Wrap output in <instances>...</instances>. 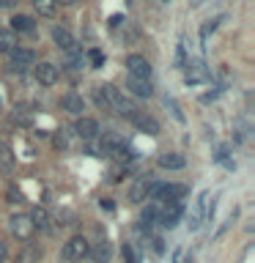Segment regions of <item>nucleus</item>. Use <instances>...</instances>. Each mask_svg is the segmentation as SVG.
<instances>
[{"label": "nucleus", "instance_id": "obj_1", "mask_svg": "<svg viewBox=\"0 0 255 263\" xmlns=\"http://www.w3.org/2000/svg\"><path fill=\"white\" fill-rule=\"evenodd\" d=\"M102 88V96H104V104H107V110H115L118 115H123V118H132L137 110H135V104L129 102L126 96L121 93L115 85H99Z\"/></svg>", "mask_w": 255, "mask_h": 263}, {"label": "nucleus", "instance_id": "obj_2", "mask_svg": "<svg viewBox=\"0 0 255 263\" xmlns=\"http://www.w3.org/2000/svg\"><path fill=\"white\" fill-rule=\"evenodd\" d=\"M187 192H189V189L184 184H154V189H151V195H148V197L162 200V203H178Z\"/></svg>", "mask_w": 255, "mask_h": 263}, {"label": "nucleus", "instance_id": "obj_3", "mask_svg": "<svg viewBox=\"0 0 255 263\" xmlns=\"http://www.w3.org/2000/svg\"><path fill=\"white\" fill-rule=\"evenodd\" d=\"M90 255V241L88 238H82V236H71L69 241L63 244V258L66 260H82V258H88Z\"/></svg>", "mask_w": 255, "mask_h": 263}, {"label": "nucleus", "instance_id": "obj_4", "mask_svg": "<svg viewBox=\"0 0 255 263\" xmlns=\"http://www.w3.org/2000/svg\"><path fill=\"white\" fill-rule=\"evenodd\" d=\"M8 228H11L14 238H20V241H30L33 233H36V228H33L28 214H14V217L8 219Z\"/></svg>", "mask_w": 255, "mask_h": 263}, {"label": "nucleus", "instance_id": "obj_5", "mask_svg": "<svg viewBox=\"0 0 255 263\" xmlns=\"http://www.w3.org/2000/svg\"><path fill=\"white\" fill-rule=\"evenodd\" d=\"M123 145L126 143H123L121 135H115V132H102V137H99V156H115Z\"/></svg>", "mask_w": 255, "mask_h": 263}, {"label": "nucleus", "instance_id": "obj_6", "mask_svg": "<svg viewBox=\"0 0 255 263\" xmlns=\"http://www.w3.org/2000/svg\"><path fill=\"white\" fill-rule=\"evenodd\" d=\"M156 217H159V225L162 228H176L178 219H181V203H162L156 209Z\"/></svg>", "mask_w": 255, "mask_h": 263}, {"label": "nucleus", "instance_id": "obj_7", "mask_svg": "<svg viewBox=\"0 0 255 263\" xmlns=\"http://www.w3.org/2000/svg\"><path fill=\"white\" fill-rule=\"evenodd\" d=\"M126 69H129V77H135V80H148L151 77V63H148L143 55H129L126 58Z\"/></svg>", "mask_w": 255, "mask_h": 263}, {"label": "nucleus", "instance_id": "obj_8", "mask_svg": "<svg viewBox=\"0 0 255 263\" xmlns=\"http://www.w3.org/2000/svg\"><path fill=\"white\" fill-rule=\"evenodd\" d=\"M154 184H156V181H154L151 176H148V173H145V176H140V178L135 181V186L129 189V200H132V203H140V200H145V197L151 195Z\"/></svg>", "mask_w": 255, "mask_h": 263}, {"label": "nucleus", "instance_id": "obj_9", "mask_svg": "<svg viewBox=\"0 0 255 263\" xmlns=\"http://www.w3.org/2000/svg\"><path fill=\"white\" fill-rule=\"evenodd\" d=\"M8 58H11V69L16 66V69H25V66H33L36 63V52L28 47H14L11 52H8Z\"/></svg>", "mask_w": 255, "mask_h": 263}, {"label": "nucleus", "instance_id": "obj_10", "mask_svg": "<svg viewBox=\"0 0 255 263\" xmlns=\"http://www.w3.org/2000/svg\"><path fill=\"white\" fill-rule=\"evenodd\" d=\"M71 132H74V135H77L80 140H94V137L99 135V123H96L94 118H82V115H80Z\"/></svg>", "mask_w": 255, "mask_h": 263}, {"label": "nucleus", "instance_id": "obj_11", "mask_svg": "<svg viewBox=\"0 0 255 263\" xmlns=\"http://www.w3.org/2000/svg\"><path fill=\"white\" fill-rule=\"evenodd\" d=\"M58 77H61V71H58L55 63H39L36 66V80L41 85H55Z\"/></svg>", "mask_w": 255, "mask_h": 263}, {"label": "nucleus", "instance_id": "obj_12", "mask_svg": "<svg viewBox=\"0 0 255 263\" xmlns=\"http://www.w3.org/2000/svg\"><path fill=\"white\" fill-rule=\"evenodd\" d=\"M132 121H135V126H137L140 132H145V135H159V123H156L151 115L135 112V115H132Z\"/></svg>", "mask_w": 255, "mask_h": 263}, {"label": "nucleus", "instance_id": "obj_13", "mask_svg": "<svg viewBox=\"0 0 255 263\" xmlns=\"http://www.w3.org/2000/svg\"><path fill=\"white\" fill-rule=\"evenodd\" d=\"M30 222H33V228L36 230H44V233H49V230H52V222H49V214L41 209V205H36V209H33L30 214Z\"/></svg>", "mask_w": 255, "mask_h": 263}, {"label": "nucleus", "instance_id": "obj_14", "mask_svg": "<svg viewBox=\"0 0 255 263\" xmlns=\"http://www.w3.org/2000/svg\"><path fill=\"white\" fill-rule=\"evenodd\" d=\"M126 88H129L135 96H140V99H151V96H154V88H151V82H148V80H135V77H129Z\"/></svg>", "mask_w": 255, "mask_h": 263}, {"label": "nucleus", "instance_id": "obj_15", "mask_svg": "<svg viewBox=\"0 0 255 263\" xmlns=\"http://www.w3.org/2000/svg\"><path fill=\"white\" fill-rule=\"evenodd\" d=\"M52 41H55V44L63 49V52H66V49H71V47H77V41H74L71 33L66 30V28H58V25L52 28Z\"/></svg>", "mask_w": 255, "mask_h": 263}, {"label": "nucleus", "instance_id": "obj_16", "mask_svg": "<svg viewBox=\"0 0 255 263\" xmlns=\"http://www.w3.org/2000/svg\"><path fill=\"white\" fill-rule=\"evenodd\" d=\"M61 107L69 115H80L82 112V107H85V102H82V96L80 93H66L63 99H61Z\"/></svg>", "mask_w": 255, "mask_h": 263}, {"label": "nucleus", "instance_id": "obj_17", "mask_svg": "<svg viewBox=\"0 0 255 263\" xmlns=\"http://www.w3.org/2000/svg\"><path fill=\"white\" fill-rule=\"evenodd\" d=\"M206 197H209V195H201V197H197V200H195V209H192V214H189V230H197V228H201V222H203V209H206Z\"/></svg>", "mask_w": 255, "mask_h": 263}, {"label": "nucleus", "instance_id": "obj_18", "mask_svg": "<svg viewBox=\"0 0 255 263\" xmlns=\"http://www.w3.org/2000/svg\"><path fill=\"white\" fill-rule=\"evenodd\" d=\"M41 260V247L39 244H28L25 250L14 258V263H39Z\"/></svg>", "mask_w": 255, "mask_h": 263}, {"label": "nucleus", "instance_id": "obj_19", "mask_svg": "<svg viewBox=\"0 0 255 263\" xmlns=\"http://www.w3.org/2000/svg\"><path fill=\"white\" fill-rule=\"evenodd\" d=\"M184 164H187L184 154H162L159 156V167H165V170H181Z\"/></svg>", "mask_w": 255, "mask_h": 263}, {"label": "nucleus", "instance_id": "obj_20", "mask_svg": "<svg viewBox=\"0 0 255 263\" xmlns=\"http://www.w3.org/2000/svg\"><path fill=\"white\" fill-rule=\"evenodd\" d=\"M14 167H16L14 151L6 143H0V170H3V173H14Z\"/></svg>", "mask_w": 255, "mask_h": 263}, {"label": "nucleus", "instance_id": "obj_21", "mask_svg": "<svg viewBox=\"0 0 255 263\" xmlns=\"http://www.w3.org/2000/svg\"><path fill=\"white\" fill-rule=\"evenodd\" d=\"M14 30H20V33H33L36 30V22L30 20V16H25V14H16L14 20H11V33Z\"/></svg>", "mask_w": 255, "mask_h": 263}, {"label": "nucleus", "instance_id": "obj_22", "mask_svg": "<svg viewBox=\"0 0 255 263\" xmlns=\"http://www.w3.org/2000/svg\"><path fill=\"white\" fill-rule=\"evenodd\" d=\"M30 3H33V8H36L41 16H52V14H55V8H58L55 0H30Z\"/></svg>", "mask_w": 255, "mask_h": 263}, {"label": "nucleus", "instance_id": "obj_23", "mask_svg": "<svg viewBox=\"0 0 255 263\" xmlns=\"http://www.w3.org/2000/svg\"><path fill=\"white\" fill-rule=\"evenodd\" d=\"M52 222H55L58 228H71L74 222H77V217H74V211L63 209V211H58V214H55V219H52Z\"/></svg>", "mask_w": 255, "mask_h": 263}, {"label": "nucleus", "instance_id": "obj_24", "mask_svg": "<svg viewBox=\"0 0 255 263\" xmlns=\"http://www.w3.org/2000/svg\"><path fill=\"white\" fill-rule=\"evenodd\" d=\"M16 47V39L11 30H0V52H11Z\"/></svg>", "mask_w": 255, "mask_h": 263}, {"label": "nucleus", "instance_id": "obj_25", "mask_svg": "<svg viewBox=\"0 0 255 263\" xmlns=\"http://www.w3.org/2000/svg\"><path fill=\"white\" fill-rule=\"evenodd\" d=\"M209 77V71L203 69V63H192V71H187V82H201Z\"/></svg>", "mask_w": 255, "mask_h": 263}, {"label": "nucleus", "instance_id": "obj_26", "mask_svg": "<svg viewBox=\"0 0 255 263\" xmlns=\"http://www.w3.org/2000/svg\"><path fill=\"white\" fill-rule=\"evenodd\" d=\"M11 118H14L16 123H30V107L16 104V107H14V112H11Z\"/></svg>", "mask_w": 255, "mask_h": 263}, {"label": "nucleus", "instance_id": "obj_27", "mask_svg": "<svg viewBox=\"0 0 255 263\" xmlns=\"http://www.w3.org/2000/svg\"><path fill=\"white\" fill-rule=\"evenodd\" d=\"M90 252H94V258H96L99 263H107V258H110V244H107V241H99L96 250H90Z\"/></svg>", "mask_w": 255, "mask_h": 263}, {"label": "nucleus", "instance_id": "obj_28", "mask_svg": "<svg viewBox=\"0 0 255 263\" xmlns=\"http://www.w3.org/2000/svg\"><path fill=\"white\" fill-rule=\"evenodd\" d=\"M222 20H225V16H217V20H211V22H206V25H203V30H201V39H203V41H206V39H209V33H214V30H217Z\"/></svg>", "mask_w": 255, "mask_h": 263}, {"label": "nucleus", "instance_id": "obj_29", "mask_svg": "<svg viewBox=\"0 0 255 263\" xmlns=\"http://www.w3.org/2000/svg\"><path fill=\"white\" fill-rule=\"evenodd\" d=\"M88 58H90V66H94V69H102V63H104V52H102V49H90Z\"/></svg>", "mask_w": 255, "mask_h": 263}, {"label": "nucleus", "instance_id": "obj_30", "mask_svg": "<svg viewBox=\"0 0 255 263\" xmlns=\"http://www.w3.org/2000/svg\"><path fill=\"white\" fill-rule=\"evenodd\" d=\"M165 104H168V107H170V112H173V118H176V121H184V115H181V110H178V104H176V102H173V99H170V96H165Z\"/></svg>", "mask_w": 255, "mask_h": 263}, {"label": "nucleus", "instance_id": "obj_31", "mask_svg": "<svg viewBox=\"0 0 255 263\" xmlns=\"http://www.w3.org/2000/svg\"><path fill=\"white\" fill-rule=\"evenodd\" d=\"M8 200H11V203H25V195L16 186H8Z\"/></svg>", "mask_w": 255, "mask_h": 263}, {"label": "nucleus", "instance_id": "obj_32", "mask_svg": "<svg viewBox=\"0 0 255 263\" xmlns=\"http://www.w3.org/2000/svg\"><path fill=\"white\" fill-rule=\"evenodd\" d=\"M55 145H58V148H69V135H66V132H58Z\"/></svg>", "mask_w": 255, "mask_h": 263}, {"label": "nucleus", "instance_id": "obj_33", "mask_svg": "<svg viewBox=\"0 0 255 263\" xmlns=\"http://www.w3.org/2000/svg\"><path fill=\"white\" fill-rule=\"evenodd\" d=\"M123 258H126V263H137V255L129 244H123Z\"/></svg>", "mask_w": 255, "mask_h": 263}, {"label": "nucleus", "instance_id": "obj_34", "mask_svg": "<svg viewBox=\"0 0 255 263\" xmlns=\"http://www.w3.org/2000/svg\"><path fill=\"white\" fill-rule=\"evenodd\" d=\"M151 247H154V252H156V255H162V252H165V247H162V238H159V236H151Z\"/></svg>", "mask_w": 255, "mask_h": 263}, {"label": "nucleus", "instance_id": "obj_35", "mask_svg": "<svg viewBox=\"0 0 255 263\" xmlns=\"http://www.w3.org/2000/svg\"><path fill=\"white\" fill-rule=\"evenodd\" d=\"M173 263H187V255H184V252L178 250L176 255H173ZM189 263H192V260H189Z\"/></svg>", "mask_w": 255, "mask_h": 263}, {"label": "nucleus", "instance_id": "obj_36", "mask_svg": "<svg viewBox=\"0 0 255 263\" xmlns=\"http://www.w3.org/2000/svg\"><path fill=\"white\" fill-rule=\"evenodd\" d=\"M6 255H8V247H6V241H3V238H0V263L6 260Z\"/></svg>", "mask_w": 255, "mask_h": 263}, {"label": "nucleus", "instance_id": "obj_37", "mask_svg": "<svg viewBox=\"0 0 255 263\" xmlns=\"http://www.w3.org/2000/svg\"><path fill=\"white\" fill-rule=\"evenodd\" d=\"M121 22H123V16H121V14H113V16H110V25H113V28H118Z\"/></svg>", "mask_w": 255, "mask_h": 263}, {"label": "nucleus", "instance_id": "obj_38", "mask_svg": "<svg viewBox=\"0 0 255 263\" xmlns=\"http://www.w3.org/2000/svg\"><path fill=\"white\" fill-rule=\"evenodd\" d=\"M16 0H0V8H14Z\"/></svg>", "mask_w": 255, "mask_h": 263}, {"label": "nucleus", "instance_id": "obj_39", "mask_svg": "<svg viewBox=\"0 0 255 263\" xmlns=\"http://www.w3.org/2000/svg\"><path fill=\"white\" fill-rule=\"evenodd\" d=\"M184 61H187V58H184V47H178V66H184Z\"/></svg>", "mask_w": 255, "mask_h": 263}, {"label": "nucleus", "instance_id": "obj_40", "mask_svg": "<svg viewBox=\"0 0 255 263\" xmlns=\"http://www.w3.org/2000/svg\"><path fill=\"white\" fill-rule=\"evenodd\" d=\"M55 3H63V6H74V3H80V0H55Z\"/></svg>", "mask_w": 255, "mask_h": 263}]
</instances>
